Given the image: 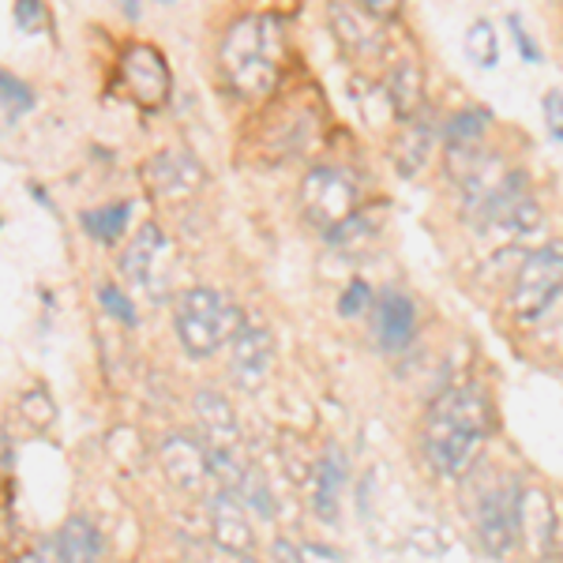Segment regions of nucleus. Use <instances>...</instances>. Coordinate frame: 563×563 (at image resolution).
<instances>
[{"label":"nucleus","instance_id":"c85d7f7f","mask_svg":"<svg viewBox=\"0 0 563 563\" xmlns=\"http://www.w3.org/2000/svg\"><path fill=\"white\" fill-rule=\"evenodd\" d=\"M275 556H294V560H339V552L327 549V544H275Z\"/></svg>","mask_w":563,"mask_h":563},{"label":"nucleus","instance_id":"dca6fc26","mask_svg":"<svg viewBox=\"0 0 563 563\" xmlns=\"http://www.w3.org/2000/svg\"><path fill=\"white\" fill-rule=\"evenodd\" d=\"M162 466H166L169 481L185 493H203V485L211 481V459H207V448L192 435H169L162 443Z\"/></svg>","mask_w":563,"mask_h":563},{"label":"nucleus","instance_id":"9d476101","mask_svg":"<svg viewBox=\"0 0 563 563\" xmlns=\"http://www.w3.org/2000/svg\"><path fill=\"white\" fill-rule=\"evenodd\" d=\"M225 346H230L233 384L241 390H256L271 372V361H275V339H271L267 323L256 320V316H241Z\"/></svg>","mask_w":563,"mask_h":563},{"label":"nucleus","instance_id":"aec40b11","mask_svg":"<svg viewBox=\"0 0 563 563\" xmlns=\"http://www.w3.org/2000/svg\"><path fill=\"white\" fill-rule=\"evenodd\" d=\"M384 90H387L390 109H395L402 121L424 113V79H421V68H417L413 60H398V65L387 71Z\"/></svg>","mask_w":563,"mask_h":563},{"label":"nucleus","instance_id":"4468645a","mask_svg":"<svg viewBox=\"0 0 563 563\" xmlns=\"http://www.w3.org/2000/svg\"><path fill=\"white\" fill-rule=\"evenodd\" d=\"M384 23L357 0H331V31L357 57H372L384 49Z\"/></svg>","mask_w":563,"mask_h":563},{"label":"nucleus","instance_id":"473e14b6","mask_svg":"<svg viewBox=\"0 0 563 563\" xmlns=\"http://www.w3.org/2000/svg\"><path fill=\"white\" fill-rule=\"evenodd\" d=\"M113 4H121V12L129 15V20H135V15H140V0H113Z\"/></svg>","mask_w":563,"mask_h":563},{"label":"nucleus","instance_id":"f257e3e1","mask_svg":"<svg viewBox=\"0 0 563 563\" xmlns=\"http://www.w3.org/2000/svg\"><path fill=\"white\" fill-rule=\"evenodd\" d=\"M493 429V410L477 387H451L429 406L421 432L424 462L440 477L459 481L470 474Z\"/></svg>","mask_w":563,"mask_h":563},{"label":"nucleus","instance_id":"c756f323","mask_svg":"<svg viewBox=\"0 0 563 563\" xmlns=\"http://www.w3.org/2000/svg\"><path fill=\"white\" fill-rule=\"evenodd\" d=\"M15 23H20V31L34 34L45 26V4L42 0H15Z\"/></svg>","mask_w":563,"mask_h":563},{"label":"nucleus","instance_id":"f3484780","mask_svg":"<svg viewBox=\"0 0 563 563\" xmlns=\"http://www.w3.org/2000/svg\"><path fill=\"white\" fill-rule=\"evenodd\" d=\"M519 538L530 544L538 556H552L560 549V515L544 493H519Z\"/></svg>","mask_w":563,"mask_h":563},{"label":"nucleus","instance_id":"0eeeda50","mask_svg":"<svg viewBox=\"0 0 563 563\" xmlns=\"http://www.w3.org/2000/svg\"><path fill=\"white\" fill-rule=\"evenodd\" d=\"M174 267H177L174 241L154 222L135 230V238L121 252V275L135 289H143L151 301H166L169 297V289H174Z\"/></svg>","mask_w":563,"mask_h":563},{"label":"nucleus","instance_id":"412c9836","mask_svg":"<svg viewBox=\"0 0 563 563\" xmlns=\"http://www.w3.org/2000/svg\"><path fill=\"white\" fill-rule=\"evenodd\" d=\"M129 218H132V203H106V207H95V211H84L79 214V225L90 241L98 244H117L129 230Z\"/></svg>","mask_w":563,"mask_h":563},{"label":"nucleus","instance_id":"6ab92c4d","mask_svg":"<svg viewBox=\"0 0 563 563\" xmlns=\"http://www.w3.org/2000/svg\"><path fill=\"white\" fill-rule=\"evenodd\" d=\"M45 552H49L53 560L76 563V560H98L106 552V544H102V533L87 519H68L49 541H45Z\"/></svg>","mask_w":563,"mask_h":563},{"label":"nucleus","instance_id":"ddd939ff","mask_svg":"<svg viewBox=\"0 0 563 563\" xmlns=\"http://www.w3.org/2000/svg\"><path fill=\"white\" fill-rule=\"evenodd\" d=\"M372 331L384 353H402L417 334V305L398 289H384L372 301Z\"/></svg>","mask_w":563,"mask_h":563},{"label":"nucleus","instance_id":"393cba45","mask_svg":"<svg viewBox=\"0 0 563 563\" xmlns=\"http://www.w3.org/2000/svg\"><path fill=\"white\" fill-rule=\"evenodd\" d=\"M0 106H4L12 117H20V113H26V109L34 106V90L26 87L23 79H15L12 71H4V68H0Z\"/></svg>","mask_w":563,"mask_h":563},{"label":"nucleus","instance_id":"b1692460","mask_svg":"<svg viewBox=\"0 0 563 563\" xmlns=\"http://www.w3.org/2000/svg\"><path fill=\"white\" fill-rule=\"evenodd\" d=\"M244 504L252 507L256 515H263V519H275V499H271V488H267V481H263L260 474H252V470H244L241 474V485L233 488Z\"/></svg>","mask_w":563,"mask_h":563},{"label":"nucleus","instance_id":"72a5a7b5","mask_svg":"<svg viewBox=\"0 0 563 563\" xmlns=\"http://www.w3.org/2000/svg\"><path fill=\"white\" fill-rule=\"evenodd\" d=\"M556 334H560V339H563V312L556 316Z\"/></svg>","mask_w":563,"mask_h":563},{"label":"nucleus","instance_id":"423d86ee","mask_svg":"<svg viewBox=\"0 0 563 563\" xmlns=\"http://www.w3.org/2000/svg\"><path fill=\"white\" fill-rule=\"evenodd\" d=\"M196 421H199V443L207 448L211 459L214 481H222L225 488L241 485V429L233 417L230 402L218 390H199L196 395Z\"/></svg>","mask_w":563,"mask_h":563},{"label":"nucleus","instance_id":"a211bd4d","mask_svg":"<svg viewBox=\"0 0 563 563\" xmlns=\"http://www.w3.org/2000/svg\"><path fill=\"white\" fill-rule=\"evenodd\" d=\"M432 147H435V129L429 121H421V113H417L406 121V129L395 135V143H390V162H395V169L402 177H413L429 166Z\"/></svg>","mask_w":563,"mask_h":563},{"label":"nucleus","instance_id":"f03ea898","mask_svg":"<svg viewBox=\"0 0 563 563\" xmlns=\"http://www.w3.org/2000/svg\"><path fill=\"white\" fill-rule=\"evenodd\" d=\"M286 23L278 15H244L218 45V68L233 95L260 102L282 84L286 71Z\"/></svg>","mask_w":563,"mask_h":563},{"label":"nucleus","instance_id":"20e7f679","mask_svg":"<svg viewBox=\"0 0 563 563\" xmlns=\"http://www.w3.org/2000/svg\"><path fill=\"white\" fill-rule=\"evenodd\" d=\"M563 297V241H544L530 249L519 263L507 289V312L519 323L544 320L552 305Z\"/></svg>","mask_w":563,"mask_h":563},{"label":"nucleus","instance_id":"1a4fd4ad","mask_svg":"<svg viewBox=\"0 0 563 563\" xmlns=\"http://www.w3.org/2000/svg\"><path fill=\"white\" fill-rule=\"evenodd\" d=\"M519 485L485 488L474 507V530L488 556H507L519 541Z\"/></svg>","mask_w":563,"mask_h":563},{"label":"nucleus","instance_id":"7c9ffc66","mask_svg":"<svg viewBox=\"0 0 563 563\" xmlns=\"http://www.w3.org/2000/svg\"><path fill=\"white\" fill-rule=\"evenodd\" d=\"M507 31H511L515 45H519L522 60H533V65H538V60H541V53H538V42H530V34H526V26H522V20H519V15H507Z\"/></svg>","mask_w":563,"mask_h":563},{"label":"nucleus","instance_id":"39448f33","mask_svg":"<svg viewBox=\"0 0 563 563\" xmlns=\"http://www.w3.org/2000/svg\"><path fill=\"white\" fill-rule=\"evenodd\" d=\"M361 207V185L342 166H316L301 180V211L323 238H342Z\"/></svg>","mask_w":563,"mask_h":563},{"label":"nucleus","instance_id":"9b49d317","mask_svg":"<svg viewBox=\"0 0 563 563\" xmlns=\"http://www.w3.org/2000/svg\"><path fill=\"white\" fill-rule=\"evenodd\" d=\"M488 129H493V113L485 106H466L443 121V154H448V169L455 180L485 154Z\"/></svg>","mask_w":563,"mask_h":563},{"label":"nucleus","instance_id":"a878e982","mask_svg":"<svg viewBox=\"0 0 563 563\" xmlns=\"http://www.w3.org/2000/svg\"><path fill=\"white\" fill-rule=\"evenodd\" d=\"M98 305L106 308L113 320H121L124 327H135L140 323V312H135V305H132V297L124 294V289H117V286H98Z\"/></svg>","mask_w":563,"mask_h":563},{"label":"nucleus","instance_id":"7ed1b4c3","mask_svg":"<svg viewBox=\"0 0 563 563\" xmlns=\"http://www.w3.org/2000/svg\"><path fill=\"white\" fill-rule=\"evenodd\" d=\"M238 320H241L238 308L225 301L218 289H207V286L185 289L174 308L177 339L188 357H214V353L230 342Z\"/></svg>","mask_w":563,"mask_h":563},{"label":"nucleus","instance_id":"4be33fe9","mask_svg":"<svg viewBox=\"0 0 563 563\" xmlns=\"http://www.w3.org/2000/svg\"><path fill=\"white\" fill-rule=\"evenodd\" d=\"M342 481H346V470H342V459L339 455H327L320 462V470H316V511L323 515V519H334V511H339V488Z\"/></svg>","mask_w":563,"mask_h":563},{"label":"nucleus","instance_id":"2eb2a0df","mask_svg":"<svg viewBox=\"0 0 563 563\" xmlns=\"http://www.w3.org/2000/svg\"><path fill=\"white\" fill-rule=\"evenodd\" d=\"M207 515H211V538L222 552L230 556H249L256 549V533H252V522L244 515V504L238 493H218L211 504H207Z\"/></svg>","mask_w":563,"mask_h":563},{"label":"nucleus","instance_id":"f8f14e48","mask_svg":"<svg viewBox=\"0 0 563 563\" xmlns=\"http://www.w3.org/2000/svg\"><path fill=\"white\" fill-rule=\"evenodd\" d=\"M143 180H147L154 199H192L203 188V166L196 154L188 151H158L143 166Z\"/></svg>","mask_w":563,"mask_h":563},{"label":"nucleus","instance_id":"cd10ccee","mask_svg":"<svg viewBox=\"0 0 563 563\" xmlns=\"http://www.w3.org/2000/svg\"><path fill=\"white\" fill-rule=\"evenodd\" d=\"M541 113H544V129L556 143H563V90H549L541 98Z\"/></svg>","mask_w":563,"mask_h":563},{"label":"nucleus","instance_id":"2f4dec72","mask_svg":"<svg viewBox=\"0 0 563 563\" xmlns=\"http://www.w3.org/2000/svg\"><path fill=\"white\" fill-rule=\"evenodd\" d=\"M357 4H365L372 15H379V20H398L402 15V4L406 0H357Z\"/></svg>","mask_w":563,"mask_h":563},{"label":"nucleus","instance_id":"bb28decb","mask_svg":"<svg viewBox=\"0 0 563 563\" xmlns=\"http://www.w3.org/2000/svg\"><path fill=\"white\" fill-rule=\"evenodd\" d=\"M368 308H372L368 282L365 278H353L350 286H346V294H342V301H339V312L346 316V320H357V316H365Z\"/></svg>","mask_w":563,"mask_h":563},{"label":"nucleus","instance_id":"5701e85b","mask_svg":"<svg viewBox=\"0 0 563 563\" xmlns=\"http://www.w3.org/2000/svg\"><path fill=\"white\" fill-rule=\"evenodd\" d=\"M466 53L470 60L481 68H493L499 60V38H496V26L488 20H474L466 31Z\"/></svg>","mask_w":563,"mask_h":563},{"label":"nucleus","instance_id":"6e6552de","mask_svg":"<svg viewBox=\"0 0 563 563\" xmlns=\"http://www.w3.org/2000/svg\"><path fill=\"white\" fill-rule=\"evenodd\" d=\"M117 79L124 95L143 109H166L174 98V71L154 45H129L117 60Z\"/></svg>","mask_w":563,"mask_h":563}]
</instances>
